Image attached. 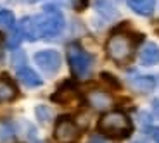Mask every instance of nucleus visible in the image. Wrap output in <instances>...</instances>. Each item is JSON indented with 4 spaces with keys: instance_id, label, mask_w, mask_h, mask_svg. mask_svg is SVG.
<instances>
[{
    "instance_id": "nucleus-1",
    "label": "nucleus",
    "mask_w": 159,
    "mask_h": 143,
    "mask_svg": "<svg viewBox=\"0 0 159 143\" xmlns=\"http://www.w3.org/2000/svg\"><path fill=\"white\" fill-rule=\"evenodd\" d=\"M17 29L24 40L30 41H35L38 38H54L64 29V16L57 7L47 5L38 16L23 17Z\"/></svg>"
},
{
    "instance_id": "nucleus-2",
    "label": "nucleus",
    "mask_w": 159,
    "mask_h": 143,
    "mask_svg": "<svg viewBox=\"0 0 159 143\" xmlns=\"http://www.w3.org/2000/svg\"><path fill=\"white\" fill-rule=\"evenodd\" d=\"M97 129L102 136H107L112 140H123L131 135L133 124L130 117L121 110H112L104 114L97 123Z\"/></svg>"
},
{
    "instance_id": "nucleus-3",
    "label": "nucleus",
    "mask_w": 159,
    "mask_h": 143,
    "mask_svg": "<svg viewBox=\"0 0 159 143\" xmlns=\"http://www.w3.org/2000/svg\"><path fill=\"white\" fill-rule=\"evenodd\" d=\"M106 52L116 64H126L131 60L135 52V40L126 33L114 31L106 41Z\"/></svg>"
},
{
    "instance_id": "nucleus-4",
    "label": "nucleus",
    "mask_w": 159,
    "mask_h": 143,
    "mask_svg": "<svg viewBox=\"0 0 159 143\" xmlns=\"http://www.w3.org/2000/svg\"><path fill=\"white\" fill-rule=\"evenodd\" d=\"M68 60H69L71 72L76 80H85V78L90 76L92 66H93V59L78 43H73L68 47Z\"/></svg>"
},
{
    "instance_id": "nucleus-5",
    "label": "nucleus",
    "mask_w": 159,
    "mask_h": 143,
    "mask_svg": "<svg viewBox=\"0 0 159 143\" xmlns=\"http://www.w3.org/2000/svg\"><path fill=\"white\" fill-rule=\"evenodd\" d=\"M80 136V128L75 124V121L68 115L59 117L54 128V138L59 143H73Z\"/></svg>"
},
{
    "instance_id": "nucleus-6",
    "label": "nucleus",
    "mask_w": 159,
    "mask_h": 143,
    "mask_svg": "<svg viewBox=\"0 0 159 143\" xmlns=\"http://www.w3.org/2000/svg\"><path fill=\"white\" fill-rule=\"evenodd\" d=\"M35 62L38 64V67L47 74H56L61 69L62 64V57L57 50H40L35 54Z\"/></svg>"
},
{
    "instance_id": "nucleus-7",
    "label": "nucleus",
    "mask_w": 159,
    "mask_h": 143,
    "mask_svg": "<svg viewBox=\"0 0 159 143\" xmlns=\"http://www.w3.org/2000/svg\"><path fill=\"white\" fill-rule=\"evenodd\" d=\"M85 100L88 102V105L97 110H107L112 105V98L107 92L104 90H90V92L85 95Z\"/></svg>"
},
{
    "instance_id": "nucleus-8",
    "label": "nucleus",
    "mask_w": 159,
    "mask_h": 143,
    "mask_svg": "<svg viewBox=\"0 0 159 143\" xmlns=\"http://www.w3.org/2000/svg\"><path fill=\"white\" fill-rule=\"evenodd\" d=\"M78 90L73 86L71 83H64L62 86L57 88V92L50 97L52 102L59 103V105H69V103H75L78 100Z\"/></svg>"
},
{
    "instance_id": "nucleus-9",
    "label": "nucleus",
    "mask_w": 159,
    "mask_h": 143,
    "mask_svg": "<svg viewBox=\"0 0 159 143\" xmlns=\"http://www.w3.org/2000/svg\"><path fill=\"white\" fill-rule=\"evenodd\" d=\"M16 72H17V78H19V81L23 84H26L28 88H36L40 86V84L43 83L42 81V78H40L38 74H36L35 71H33L30 66H26V64H21V66H17L16 67Z\"/></svg>"
},
{
    "instance_id": "nucleus-10",
    "label": "nucleus",
    "mask_w": 159,
    "mask_h": 143,
    "mask_svg": "<svg viewBox=\"0 0 159 143\" xmlns=\"http://www.w3.org/2000/svg\"><path fill=\"white\" fill-rule=\"evenodd\" d=\"M128 83L130 86L140 93H149L156 88V81L152 76H142V74H131L128 78Z\"/></svg>"
},
{
    "instance_id": "nucleus-11",
    "label": "nucleus",
    "mask_w": 159,
    "mask_h": 143,
    "mask_svg": "<svg viewBox=\"0 0 159 143\" xmlns=\"http://www.w3.org/2000/svg\"><path fill=\"white\" fill-rule=\"evenodd\" d=\"M140 62L143 66H154L159 62V47L152 41L145 43L140 50Z\"/></svg>"
},
{
    "instance_id": "nucleus-12",
    "label": "nucleus",
    "mask_w": 159,
    "mask_h": 143,
    "mask_svg": "<svg viewBox=\"0 0 159 143\" xmlns=\"http://www.w3.org/2000/svg\"><path fill=\"white\" fill-rule=\"evenodd\" d=\"M17 97V90L7 76H0V102H11Z\"/></svg>"
},
{
    "instance_id": "nucleus-13",
    "label": "nucleus",
    "mask_w": 159,
    "mask_h": 143,
    "mask_svg": "<svg viewBox=\"0 0 159 143\" xmlns=\"http://www.w3.org/2000/svg\"><path fill=\"white\" fill-rule=\"evenodd\" d=\"M128 5L139 16H151L154 12L156 0H128Z\"/></svg>"
},
{
    "instance_id": "nucleus-14",
    "label": "nucleus",
    "mask_w": 159,
    "mask_h": 143,
    "mask_svg": "<svg viewBox=\"0 0 159 143\" xmlns=\"http://www.w3.org/2000/svg\"><path fill=\"white\" fill-rule=\"evenodd\" d=\"M16 133L9 121H0V143H14Z\"/></svg>"
},
{
    "instance_id": "nucleus-15",
    "label": "nucleus",
    "mask_w": 159,
    "mask_h": 143,
    "mask_svg": "<svg viewBox=\"0 0 159 143\" xmlns=\"http://www.w3.org/2000/svg\"><path fill=\"white\" fill-rule=\"evenodd\" d=\"M95 7H97V11H99L104 17H114L116 14H118L116 9H114V5H112L109 0H97Z\"/></svg>"
},
{
    "instance_id": "nucleus-16",
    "label": "nucleus",
    "mask_w": 159,
    "mask_h": 143,
    "mask_svg": "<svg viewBox=\"0 0 159 143\" xmlns=\"http://www.w3.org/2000/svg\"><path fill=\"white\" fill-rule=\"evenodd\" d=\"M14 23H16L14 14L7 9H0V26L2 28H14Z\"/></svg>"
},
{
    "instance_id": "nucleus-17",
    "label": "nucleus",
    "mask_w": 159,
    "mask_h": 143,
    "mask_svg": "<svg viewBox=\"0 0 159 143\" xmlns=\"http://www.w3.org/2000/svg\"><path fill=\"white\" fill-rule=\"evenodd\" d=\"M36 117H38L42 123H48L50 117H52V110L47 105H38V107H36Z\"/></svg>"
},
{
    "instance_id": "nucleus-18",
    "label": "nucleus",
    "mask_w": 159,
    "mask_h": 143,
    "mask_svg": "<svg viewBox=\"0 0 159 143\" xmlns=\"http://www.w3.org/2000/svg\"><path fill=\"white\" fill-rule=\"evenodd\" d=\"M21 40H24L23 35H21V31H19V29H14L12 35H11V38H9V41H7V45L11 48H17V47H19V43H21Z\"/></svg>"
},
{
    "instance_id": "nucleus-19",
    "label": "nucleus",
    "mask_w": 159,
    "mask_h": 143,
    "mask_svg": "<svg viewBox=\"0 0 159 143\" xmlns=\"http://www.w3.org/2000/svg\"><path fill=\"white\" fill-rule=\"evenodd\" d=\"M100 78H102V81H104V83H107L109 86H111V88H114V90H119V88H121L119 81L116 80V78H114L112 74H109V72H102V74H100Z\"/></svg>"
},
{
    "instance_id": "nucleus-20",
    "label": "nucleus",
    "mask_w": 159,
    "mask_h": 143,
    "mask_svg": "<svg viewBox=\"0 0 159 143\" xmlns=\"http://www.w3.org/2000/svg\"><path fill=\"white\" fill-rule=\"evenodd\" d=\"M73 5H75L76 11H83L88 5V0H73Z\"/></svg>"
},
{
    "instance_id": "nucleus-21",
    "label": "nucleus",
    "mask_w": 159,
    "mask_h": 143,
    "mask_svg": "<svg viewBox=\"0 0 159 143\" xmlns=\"http://www.w3.org/2000/svg\"><path fill=\"white\" fill-rule=\"evenodd\" d=\"M152 110H154L156 117L159 119V98H154V100H152Z\"/></svg>"
},
{
    "instance_id": "nucleus-22",
    "label": "nucleus",
    "mask_w": 159,
    "mask_h": 143,
    "mask_svg": "<svg viewBox=\"0 0 159 143\" xmlns=\"http://www.w3.org/2000/svg\"><path fill=\"white\" fill-rule=\"evenodd\" d=\"M151 131H152V138H154V141L159 143V128H152Z\"/></svg>"
},
{
    "instance_id": "nucleus-23",
    "label": "nucleus",
    "mask_w": 159,
    "mask_h": 143,
    "mask_svg": "<svg viewBox=\"0 0 159 143\" xmlns=\"http://www.w3.org/2000/svg\"><path fill=\"white\" fill-rule=\"evenodd\" d=\"M2 55H4V36L0 35V59H2Z\"/></svg>"
},
{
    "instance_id": "nucleus-24",
    "label": "nucleus",
    "mask_w": 159,
    "mask_h": 143,
    "mask_svg": "<svg viewBox=\"0 0 159 143\" xmlns=\"http://www.w3.org/2000/svg\"><path fill=\"white\" fill-rule=\"evenodd\" d=\"M92 143H106V141H104L100 136H93V138H92Z\"/></svg>"
},
{
    "instance_id": "nucleus-25",
    "label": "nucleus",
    "mask_w": 159,
    "mask_h": 143,
    "mask_svg": "<svg viewBox=\"0 0 159 143\" xmlns=\"http://www.w3.org/2000/svg\"><path fill=\"white\" fill-rule=\"evenodd\" d=\"M133 143H149V141H145V140H137V141H133Z\"/></svg>"
}]
</instances>
